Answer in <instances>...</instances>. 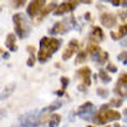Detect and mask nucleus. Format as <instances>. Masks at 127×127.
Segmentation results:
<instances>
[{
  "instance_id": "nucleus-1",
  "label": "nucleus",
  "mask_w": 127,
  "mask_h": 127,
  "mask_svg": "<svg viewBox=\"0 0 127 127\" xmlns=\"http://www.w3.org/2000/svg\"><path fill=\"white\" fill-rule=\"evenodd\" d=\"M63 40L51 37H43L40 40V49L38 52V60L41 64H44L55 54L62 46Z\"/></svg>"
},
{
  "instance_id": "nucleus-2",
  "label": "nucleus",
  "mask_w": 127,
  "mask_h": 127,
  "mask_svg": "<svg viewBox=\"0 0 127 127\" xmlns=\"http://www.w3.org/2000/svg\"><path fill=\"white\" fill-rule=\"evenodd\" d=\"M122 119V115L119 111L111 109L108 104H104L95 113L93 117V122L96 125H104L110 122H115Z\"/></svg>"
},
{
  "instance_id": "nucleus-3",
  "label": "nucleus",
  "mask_w": 127,
  "mask_h": 127,
  "mask_svg": "<svg viewBox=\"0 0 127 127\" xmlns=\"http://www.w3.org/2000/svg\"><path fill=\"white\" fill-rule=\"evenodd\" d=\"M12 21L14 24V30L15 33L20 39H25L29 36L30 33V24L28 18L25 16L23 13H16L12 16Z\"/></svg>"
},
{
  "instance_id": "nucleus-4",
  "label": "nucleus",
  "mask_w": 127,
  "mask_h": 127,
  "mask_svg": "<svg viewBox=\"0 0 127 127\" xmlns=\"http://www.w3.org/2000/svg\"><path fill=\"white\" fill-rule=\"evenodd\" d=\"M77 22L73 15H71L69 18H65V20L60 21V22H56L54 24V26L52 27V29L50 30L51 34H64L67 31L71 30L72 28L75 27Z\"/></svg>"
},
{
  "instance_id": "nucleus-5",
  "label": "nucleus",
  "mask_w": 127,
  "mask_h": 127,
  "mask_svg": "<svg viewBox=\"0 0 127 127\" xmlns=\"http://www.w3.org/2000/svg\"><path fill=\"white\" fill-rule=\"evenodd\" d=\"M75 75L81 80V83L79 85V91H85L87 87L91 86L92 84V71L88 67L80 68L75 72Z\"/></svg>"
},
{
  "instance_id": "nucleus-6",
  "label": "nucleus",
  "mask_w": 127,
  "mask_h": 127,
  "mask_svg": "<svg viewBox=\"0 0 127 127\" xmlns=\"http://www.w3.org/2000/svg\"><path fill=\"white\" fill-rule=\"evenodd\" d=\"M94 110H95L94 104L91 101H86L85 103L79 107V109L77 111V115L85 121H93V117L95 115Z\"/></svg>"
},
{
  "instance_id": "nucleus-7",
  "label": "nucleus",
  "mask_w": 127,
  "mask_h": 127,
  "mask_svg": "<svg viewBox=\"0 0 127 127\" xmlns=\"http://www.w3.org/2000/svg\"><path fill=\"white\" fill-rule=\"evenodd\" d=\"M114 93L122 98H127V73L124 72L120 75L116 85L114 87Z\"/></svg>"
},
{
  "instance_id": "nucleus-8",
  "label": "nucleus",
  "mask_w": 127,
  "mask_h": 127,
  "mask_svg": "<svg viewBox=\"0 0 127 127\" xmlns=\"http://www.w3.org/2000/svg\"><path fill=\"white\" fill-rule=\"evenodd\" d=\"M46 1H30L28 3L27 7V15L30 18H33L34 16H37L38 14L40 15V13L42 12L43 8L45 7Z\"/></svg>"
},
{
  "instance_id": "nucleus-9",
  "label": "nucleus",
  "mask_w": 127,
  "mask_h": 127,
  "mask_svg": "<svg viewBox=\"0 0 127 127\" xmlns=\"http://www.w3.org/2000/svg\"><path fill=\"white\" fill-rule=\"evenodd\" d=\"M78 4H79V2H77V1H64L57 7L56 10L53 12V14L55 15V16L64 15V14L68 13V12L73 11L74 9L77 8Z\"/></svg>"
},
{
  "instance_id": "nucleus-10",
  "label": "nucleus",
  "mask_w": 127,
  "mask_h": 127,
  "mask_svg": "<svg viewBox=\"0 0 127 127\" xmlns=\"http://www.w3.org/2000/svg\"><path fill=\"white\" fill-rule=\"evenodd\" d=\"M78 50H79V41L77 39H71L63 53V56H62L63 60H68L69 58H71L77 53Z\"/></svg>"
},
{
  "instance_id": "nucleus-11",
  "label": "nucleus",
  "mask_w": 127,
  "mask_h": 127,
  "mask_svg": "<svg viewBox=\"0 0 127 127\" xmlns=\"http://www.w3.org/2000/svg\"><path fill=\"white\" fill-rule=\"evenodd\" d=\"M100 23L103 27L106 28H111V27H114L117 23V18L114 14L112 13H102L100 16Z\"/></svg>"
},
{
  "instance_id": "nucleus-12",
  "label": "nucleus",
  "mask_w": 127,
  "mask_h": 127,
  "mask_svg": "<svg viewBox=\"0 0 127 127\" xmlns=\"http://www.w3.org/2000/svg\"><path fill=\"white\" fill-rule=\"evenodd\" d=\"M104 38V33L102 29L100 27H94V29L92 30V32L90 34V40L92 43H98L100 41H102Z\"/></svg>"
},
{
  "instance_id": "nucleus-13",
  "label": "nucleus",
  "mask_w": 127,
  "mask_h": 127,
  "mask_svg": "<svg viewBox=\"0 0 127 127\" xmlns=\"http://www.w3.org/2000/svg\"><path fill=\"white\" fill-rule=\"evenodd\" d=\"M86 52H87V54H90V55L92 56L93 60H96L97 57L100 55L101 52H102V50H101L100 46L97 45V44L91 43V44H88V46L86 49Z\"/></svg>"
},
{
  "instance_id": "nucleus-14",
  "label": "nucleus",
  "mask_w": 127,
  "mask_h": 127,
  "mask_svg": "<svg viewBox=\"0 0 127 127\" xmlns=\"http://www.w3.org/2000/svg\"><path fill=\"white\" fill-rule=\"evenodd\" d=\"M5 46L11 52H16L17 51V44H16V37L14 33H9L7 39H5Z\"/></svg>"
},
{
  "instance_id": "nucleus-15",
  "label": "nucleus",
  "mask_w": 127,
  "mask_h": 127,
  "mask_svg": "<svg viewBox=\"0 0 127 127\" xmlns=\"http://www.w3.org/2000/svg\"><path fill=\"white\" fill-rule=\"evenodd\" d=\"M57 2L56 1H52V2H50L49 4L46 5V7H44L43 8V10H42V12L40 13V16H39V18H38V21H41V20H43L44 17L46 16L49 13H51V12H54L57 9Z\"/></svg>"
},
{
  "instance_id": "nucleus-16",
  "label": "nucleus",
  "mask_w": 127,
  "mask_h": 127,
  "mask_svg": "<svg viewBox=\"0 0 127 127\" xmlns=\"http://www.w3.org/2000/svg\"><path fill=\"white\" fill-rule=\"evenodd\" d=\"M111 38H112L113 40H120L122 39V38L126 37L127 36V24H124V25H121L119 27V30H117V32H111L110 33Z\"/></svg>"
},
{
  "instance_id": "nucleus-17",
  "label": "nucleus",
  "mask_w": 127,
  "mask_h": 127,
  "mask_svg": "<svg viewBox=\"0 0 127 127\" xmlns=\"http://www.w3.org/2000/svg\"><path fill=\"white\" fill-rule=\"evenodd\" d=\"M34 46L32 45H28L27 46V52L29 53V57H28L27 59V66L28 67H32L34 65V63H36V55H34Z\"/></svg>"
},
{
  "instance_id": "nucleus-18",
  "label": "nucleus",
  "mask_w": 127,
  "mask_h": 127,
  "mask_svg": "<svg viewBox=\"0 0 127 127\" xmlns=\"http://www.w3.org/2000/svg\"><path fill=\"white\" fill-rule=\"evenodd\" d=\"M15 87H16V85H15L14 83L7 85V86H5L3 90H2V92H1V100H4L7 97L10 96V95L14 92Z\"/></svg>"
},
{
  "instance_id": "nucleus-19",
  "label": "nucleus",
  "mask_w": 127,
  "mask_h": 127,
  "mask_svg": "<svg viewBox=\"0 0 127 127\" xmlns=\"http://www.w3.org/2000/svg\"><path fill=\"white\" fill-rule=\"evenodd\" d=\"M60 121H62V116L57 113H53L49 119V127H57L59 125Z\"/></svg>"
},
{
  "instance_id": "nucleus-20",
  "label": "nucleus",
  "mask_w": 127,
  "mask_h": 127,
  "mask_svg": "<svg viewBox=\"0 0 127 127\" xmlns=\"http://www.w3.org/2000/svg\"><path fill=\"white\" fill-rule=\"evenodd\" d=\"M60 83H62V88H60L59 91L56 92V95H58V96H63L64 94H65V91L67 86L69 85V79L66 78V77H62L60 78Z\"/></svg>"
},
{
  "instance_id": "nucleus-21",
  "label": "nucleus",
  "mask_w": 127,
  "mask_h": 127,
  "mask_svg": "<svg viewBox=\"0 0 127 127\" xmlns=\"http://www.w3.org/2000/svg\"><path fill=\"white\" fill-rule=\"evenodd\" d=\"M99 79L101 80V82H102L103 84L110 83L111 80H112V78L109 75L108 71L107 70H103V69H100V70H99Z\"/></svg>"
},
{
  "instance_id": "nucleus-22",
  "label": "nucleus",
  "mask_w": 127,
  "mask_h": 127,
  "mask_svg": "<svg viewBox=\"0 0 127 127\" xmlns=\"http://www.w3.org/2000/svg\"><path fill=\"white\" fill-rule=\"evenodd\" d=\"M62 102L60 101H55V102H52L50 104L49 107H46V108H44V109L42 110L43 112H45V113H50V112H52V111H55L57 109H59L60 107H62Z\"/></svg>"
},
{
  "instance_id": "nucleus-23",
  "label": "nucleus",
  "mask_w": 127,
  "mask_h": 127,
  "mask_svg": "<svg viewBox=\"0 0 127 127\" xmlns=\"http://www.w3.org/2000/svg\"><path fill=\"white\" fill-rule=\"evenodd\" d=\"M109 59V54H108L107 52H104V51H102V52H101V54L99 56L97 57V59L95 60V62H96L98 65H104V64L107 63V60Z\"/></svg>"
},
{
  "instance_id": "nucleus-24",
  "label": "nucleus",
  "mask_w": 127,
  "mask_h": 127,
  "mask_svg": "<svg viewBox=\"0 0 127 127\" xmlns=\"http://www.w3.org/2000/svg\"><path fill=\"white\" fill-rule=\"evenodd\" d=\"M86 57H87V52L86 51H80L77 55V58L74 60V64L78 65V64H82L86 60Z\"/></svg>"
},
{
  "instance_id": "nucleus-25",
  "label": "nucleus",
  "mask_w": 127,
  "mask_h": 127,
  "mask_svg": "<svg viewBox=\"0 0 127 127\" xmlns=\"http://www.w3.org/2000/svg\"><path fill=\"white\" fill-rule=\"evenodd\" d=\"M97 94H98V96H99V97L103 98V99H106V98L109 97L110 92L108 91L107 88H104V87H98L97 88Z\"/></svg>"
},
{
  "instance_id": "nucleus-26",
  "label": "nucleus",
  "mask_w": 127,
  "mask_h": 127,
  "mask_svg": "<svg viewBox=\"0 0 127 127\" xmlns=\"http://www.w3.org/2000/svg\"><path fill=\"white\" fill-rule=\"evenodd\" d=\"M117 59L120 60L123 65H127V51H123L117 55Z\"/></svg>"
},
{
  "instance_id": "nucleus-27",
  "label": "nucleus",
  "mask_w": 127,
  "mask_h": 127,
  "mask_svg": "<svg viewBox=\"0 0 127 127\" xmlns=\"http://www.w3.org/2000/svg\"><path fill=\"white\" fill-rule=\"evenodd\" d=\"M107 71L111 72V73H116V72H117V67L115 65H113L112 63H109L107 65Z\"/></svg>"
},
{
  "instance_id": "nucleus-28",
  "label": "nucleus",
  "mask_w": 127,
  "mask_h": 127,
  "mask_svg": "<svg viewBox=\"0 0 127 127\" xmlns=\"http://www.w3.org/2000/svg\"><path fill=\"white\" fill-rule=\"evenodd\" d=\"M11 4H12V7H13V9H20L26 4V1H18L17 0V1H12Z\"/></svg>"
},
{
  "instance_id": "nucleus-29",
  "label": "nucleus",
  "mask_w": 127,
  "mask_h": 127,
  "mask_svg": "<svg viewBox=\"0 0 127 127\" xmlns=\"http://www.w3.org/2000/svg\"><path fill=\"white\" fill-rule=\"evenodd\" d=\"M122 99H111V102H110V106L112 107H115V108H119L122 106Z\"/></svg>"
},
{
  "instance_id": "nucleus-30",
  "label": "nucleus",
  "mask_w": 127,
  "mask_h": 127,
  "mask_svg": "<svg viewBox=\"0 0 127 127\" xmlns=\"http://www.w3.org/2000/svg\"><path fill=\"white\" fill-rule=\"evenodd\" d=\"M1 55H2V58H3V59L9 58V53H5L3 50H1Z\"/></svg>"
},
{
  "instance_id": "nucleus-31",
  "label": "nucleus",
  "mask_w": 127,
  "mask_h": 127,
  "mask_svg": "<svg viewBox=\"0 0 127 127\" xmlns=\"http://www.w3.org/2000/svg\"><path fill=\"white\" fill-rule=\"evenodd\" d=\"M121 45L124 46V47H127V37L124 40H122V42H121Z\"/></svg>"
},
{
  "instance_id": "nucleus-32",
  "label": "nucleus",
  "mask_w": 127,
  "mask_h": 127,
  "mask_svg": "<svg viewBox=\"0 0 127 127\" xmlns=\"http://www.w3.org/2000/svg\"><path fill=\"white\" fill-rule=\"evenodd\" d=\"M111 4H113V5H121V4H122V1H111Z\"/></svg>"
},
{
  "instance_id": "nucleus-33",
  "label": "nucleus",
  "mask_w": 127,
  "mask_h": 127,
  "mask_svg": "<svg viewBox=\"0 0 127 127\" xmlns=\"http://www.w3.org/2000/svg\"><path fill=\"white\" fill-rule=\"evenodd\" d=\"M121 15H123V16H122V18H124V20H125V18H127V11L121 12Z\"/></svg>"
},
{
  "instance_id": "nucleus-34",
  "label": "nucleus",
  "mask_w": 127,
  "mask_h": 127,
  "mask_svg": "<svg viewBox=\"0 0 127 127\" xmlns=\"http://www.w3.org/2000/svg\"><path fill=\"white\" fill-rule=\"evenodd\" d=\"M122 5L123 8H127V1H122Z\"/></svg>"
},
{
  "instance_id": "nucleus-35",
  "label": "nucleus",
  "mask_w": 127,
  "mask_h": 127,
  "mask_svg": "<svg viewBox=\"0 0 127 127\" xmlns=\"http://www.w3.org/2000/svg\"><path fill=\"white\" fill-rule=\"evenodd\" d=\"M124 113H125L126 115H127V109H125V111H124Z\"/></svg>"
},
{
  "instance_id": "nucleus-36",
  "label": "nucleus",
  "mask_w": 127,
  "mask_h": 127,
  "mask_svg": "<svg viewBox=\"0 0 127 127\" xmlns=\"http://www.w3.org/2000/svg\"><path fill=\"white\" fill-rule=\"evenodd\" d=\"M87 127H94V126H87Z\"/></svg>"
}]
</instances>
